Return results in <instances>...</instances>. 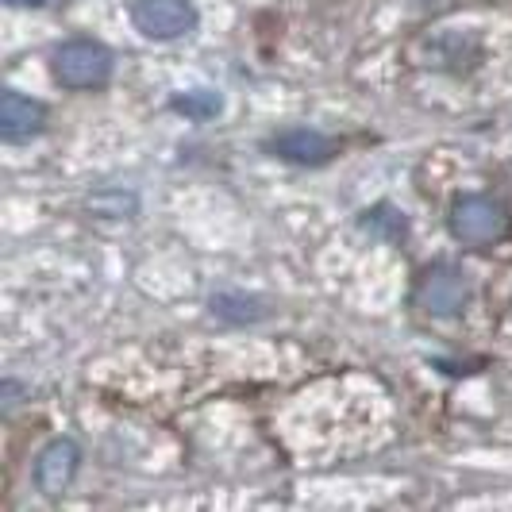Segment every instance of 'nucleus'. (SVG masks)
Here are the masks:
<instances>
[{"instance_id":"obj_4","label":"nucleus","mask_w":512,"mask_h":512,"mask_svg":"<svg viewBox=\"0 0 512 512\" xmlns=\"http://www.w3.org/2000/svg\"><path fill=\"white\" fill-rule=\"evenodd\" d=\"M466 297H470V285L451 266L428 270L420 278V285H416V301H420V308H428L432 316H459L462 308H466Z\"/></svg>"},{"instance_id":"obj_6","label":"nucleus","mask_w":512,"mask_h":512,"mask_svg":"<svg viewBox=\"0 0 512 512\" xmlns=\"http://www.w3.org/2000/svg\"><path fill=\"white\" fill-rule=\"evenodd\" d=\"M43 120H47V112H43L39 101H31V97L16 93V89H4L0 93V131H4L8 143L35 139L43 131Z\"/></svg>"},{"instance_id":"obj_3","label":"nucleus","mask_w":512,"mask_h":512,"mask_svg":"<svg viewBox=\"0 0 512 512\" xmlns=\"http://www.w3.org/2000/svg\"><path fill=\"white\" fill-rule=\"evenodd\" d=\"M131 20L151 39H178L197 27V8L189 0H135Z\"/></svg>"},{"instance_id":"obj_5","label":"nucleus","mask_w":512,"mask_h":512,"mask_svg":"<svg viewBox=\"0 0 512 512\" xmlns=\"http://www.w3.org/2000/svg\"><path fill=\"white\" fill-rule=\"evenodd\" d=\"M77 459H81V451H77L74 439H54V443H47L39 451V459H35V486L43 489L47 497L66 493V486L74 482L77 474Z\"/></svg>"},{"instance_id":"obj_8","label":"nucleus","mask_w":512,"mask_h":512,"mask_svg":"<svg viewBox=\"0 0 512 512\" xmlns=\"http://www.w3.org/2000/svg\"><path fill=\"white\" fill-rule=\"evenodd\" d=\"M212 312H216V316H224V320H231V324H247V320H258V316H262V305H258L255 297L220 293V297L212 301Z\"/></svg>"},{"instance_id":"obj_1","label":"nucleus","mask_w":512,"mask_h":512,"mask_svg":"<svg viewBox=\"0 0 512 512\" xmlns=\"http://www.w3.org/2000/svg\"><path fill=\"white\" fill-rule=\"evenodd\" d=\"M54 74L70 89H97L112 74V54L93 39H70L54 51Z\"/></svg>"},{"instance_id":"obj_9","label":"nucleus","mask_w":512,"mask_h":512,"mask_svg":"<svg viewBox=\"0 0 512 512\" xmlns=\"http://www.w3.org/2000/svg\"><path fill=\"white\" fill-rule=\"evenodd\" d=\"M174 108H178L181 116H189V120H212V116L220 112V97L208 93V89H197V93L174 97Z\"/></svg>"},{"instance_id":"obj_2","label":"nucleus","mask_w":512,"mask_h":512,"mask_svg":"<svg viewBox=\"0 0 512 512\" xmlns=\"http://www.w3.org/2000/svg\"><path fill=\"white\" fill-rule=\"evenodd\" d=\"M451 231L470 247H489L509 235V212L489 197H462L451 208Z\"/></svg>"},{"instance_id":"obj_10","label":"nucleus","mask_w":512,"mask_h":512,"mask_svg":"<svg viewBox=\"0 0 512 512\" xmlns=\"http://www.w3.org/2000/svg\"><path fill=\"white\" fill-rule=\"evenodd\" d=\"M8 4H24V8H39L43 0H8Z\"/></svg>"},{"instance_id":"obj_7","label":"nucleus","mask_w":512,"mask_h":512,"mask_svg":"<svg viewBox=\"0 0 512 512\" xmlns=\"http://www.w3.org/2000/svg\"><path fill=\"white\" fill-rule=\"evenodd\" d=\"M270 147L282 154V158H289V162H301V166H320V162H328L335 154V143L328 135L308 131V128L282 131V135H274Z\"/></svg>"}]
</instances>
